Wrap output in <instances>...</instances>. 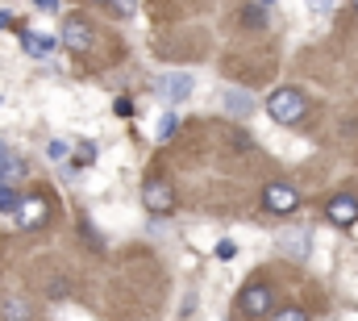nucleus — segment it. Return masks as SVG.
<instances>
[{"mask_svg": "<svg viewBox=\"0 0 358 321\" xmlns=\"http://www.w3.org/2000/svg\"><path fill=\"white\" fill-rule=\"evenodd\" d=\"M271 321H308V313H304V309H279Z\"/></svg>", "mask_w": 358, "mask_h": 321, "instance_id": "nucleus-14", "label": "nucleus"}, {"mask_svg": "<svg viewBox=\"0 0 358 321\" xmlns=\"http://www.w3.org/2000/svg\"><path fill=\"white\" fill-rule=\"evenodd\" d=\"M238 309H242L246 317H263V313H271V309H275V288H271V284H250V288H242Z\"/></svg>", "mask_w": 358, "mask_h": 321, "instance_id": "nucleus-2", "label": "nucleus"}, {"mask_svg": "<svg viewBox=\"0 0 358 321\" xmlns=\"http://www.w3.org/2000/svg\"><path fill=\"white\" fill-rule=\"evenodd\" d=\"M259 4H275V0H259Z\"/></svg>", "mask_w": 358, "mask_h": 321, "instance_id": "nucleus-19", "label": "nucleus"}, {"mask_svg": "<svg viewBox=\"0 0 358 321\" xmlns=\"http://www.w3.org/2000/svg\"><path fill=\"white\" fill-rule=\"evenodd\" d=\"M21 200H25V196H21L13 184H0V213H17V209H21Z\"/></svg>", "mask_w": 358, "mask_h": 321, "instance_id": "nucleus-12", "label": "nucleus"}, {"mask_svg": "<svg viewBox=\"0 0 358 321\" xmlns=\"http://www.w3.org/2000/svg\"><path fill=\"white\" fill-rule=\"evenodd\" d=\"M308 4H313L317 13H329V4H334V0H308Z\"/></svg>", "mask_w": 358, "mask_h": 321, "instance_id": "nucleus-17", "label": "nucleus"}, {"mask_svg": "<svg viewBox=\"0 0 358 321\" xmlns=\"http://www.w3.org/2000/svg\"><path fill=\"white\" fill-rule=\"evenodd\" d=\"M38 8H46V13H59V0H34Z\"/></svg>", "mask_w": 358, "mask_h": 321, "instance_id": "nucleus-16", "label": "nucleus"}, {"mask_svg": "<svg viewBox=\"0 0 358 321\" xmlns=\"http://www.w3.org/2000/svg\"><path fill=\"white\" fill-rule=\"evenodd\" d=\"M267 113L279 121V125H300L304 113H308V96L296 92V88H275L267 96Z\"/></svg>", "mask_w": 358, "mask_h": 321, "instance_id": "nucleus-1", "label": "nucleus"}, {"mask_svg": "<svg viewBox=\"0 0 358 321\" xmlns=\"http://www.w3.org/2000/svg\"><path fill=\"white\" fill-rule=\"evenodd\" d=\"M225 109H229L234 117H250V109H255V100H250L246 92H238V88H229V92H225Z\"/></svg>", "mask_w": 358, "mask_h": 321, "instance_id": "nucleus-11", "label": "nucleus"}, {"mask_svg": "<svg viewBox=\"0 0 358 321\" xmlns=\"http://www.w3.org/2000/svg\"><path fill=\"white\" fill-rule=\"evenodd\" d=\"M355 13H358V0H355Z\"/></svg>", "mask_w": 358, "mask_h": 321, "instance_id": "nucleus-20", "label": "nucleus"}, {"mask_svg": "<svg viewBox=\"0 0 358 321\" xmlns=\"http://www.w3.org/2000/svg\"><path fill=\"white\" fill-rule=\"evenodd\" d=\"M21 46H25L29 59H46V55L55 50V38H50L46 29H25V34H21Z\"/></svg>", "mask_w": 358, "mask_h": 321, "instance_id": "nucleus-9", "label": "nucleus"}, {"mask_svg": "<svg viewBox=\"0 0 358 321\" xmlns=\"http://www.w3.org/2000/svg\"><path fill=\"white\" fill-rule=\"evenodd\" d=\"M63 46L71 50V55H84V50H92V25L80 17V13H71V17H63Z\"/></svg>", "mask_w": 358, "mask_h": 321, "instance_id": "nucleus-4", "label": "nucleus"}, {"mask_svg": "<svg viewBox=\"0 0 358 321\" xmlns=\"http://www.w3.org/2000/svg\"><path fill=\"white\" fill-rule=\"evenodd\" d=\"M263 209L267 213H296L300 209V192L292 184H267L263 188Z\"/></svg>", "mask_w": 358, "mask_h": 321, "instance_id": "nucleus-5", "label": "nucleus"}, {"mask_svg": "<svg viewBox=\"0 0 358 321\" xmlns=\"http://www.w3.org/2000/svg\"><path fill=\"white\" fill-rule=\"evenodd\" d=\"M192 76H187V71H167V76H163V80H159V96H163V100H187V96H192Z\"/></svg>", "mask_w": 358, "mask_h": 321, "instance_id": "nucleus-8", "label": "nucleus"}, {"mask_svg": "<svg viewBox=\"0 0 358 321\" xmlns=\"http://www.w3.org/2000/svg\"><path fill=\"white\" fill-rule=\"evenodd\" d=\"M325 217H329L334 226H355L358 221V196L355 192H338V196H329Z\"/></svg>", "mask_w": 358, "mask_h": 321, "instance_id": "nucleus-7", "label": "nucleus"}, {"mask_svg": "<svg viewBox=\"0 0 358 321\" xmlns=\"http://www.w3.org/2000/svg\"><path fill=\"white\" fill-rule=\"evenodd\" d=\"M17 179H25V163L0 142V184H17Z\"/></svg>", "mask_w": 358, "mask_h": 321, "instance_id": "nucleus-10", "label": "nucleus"}, {"mask_svg": "<svg viewBox=\"0 0 358 321\" xmlns=\"http://www.w3.org/2000/svg\"><path fill=\"white\" fill-rule=\"evenodd\" d=\"M142 200H146L150 213L167 217V213L176 209V188H171L167 179H146V184H142Z\"/></svg>", "mask_w": 358, "mask_h": 321, "instance_id": "nucleus-3", "label": "nucleus"}, {"mask_svg": "<svg viewBox=\"0 0 358 321\" xmlns=\"http://www.w3.org/2000/svg\"><path fill=\"white\" fill-rule=\"evenodd\" d=\"M176 130H179V117H176V113H167V117L159 121V130H155V138H159V142H171V138H176Z\"/></svg>", "mask_w": 358, "mask_h": 321, "instance_id": "nucleus-13", "label": "nucleus"}, {"mask_svg": "<svg viewBox=\"0 0 358 321\" xmlns=\"http://www.w3.org/2000/svg\"><path fill=\"white\" fill-rule=\"evenodd\" d=\"M67 155V142H50V159H63Z\"/></svg>", "mask_w": 358, "mask_h": 321, "instance_id": "nucleus-15", "label": "nucleus"}, {"mask_svg": "<svg viewBox=\"0 0 358 321\" xmlns=\"http://www.w3.org/2000/svg\"><path fill=\"white\" fill-rule=\"evenodd\" d=\"M4 25H8V13H0V29H4Z\"/></svg>", "mask_w": 358, "mask_h": 321, "instance_id": "nucleus-18", "label": "nucleus"}, {"mask_svg": "<svg viewBox=\"0 0 358 321\" xmlns=\"http://www.w3.org/2000/svg\"><path fill=\"white\" fill-rule=\"evenodd\" d=\"M13 217H17V230H38V226H46L50 205H46V196H25Z\"/></svg>", "mask_w": 358, "mask_h": 321, "instance_id": "nucleus-6", "label": "nucleus"}]
</instances>
